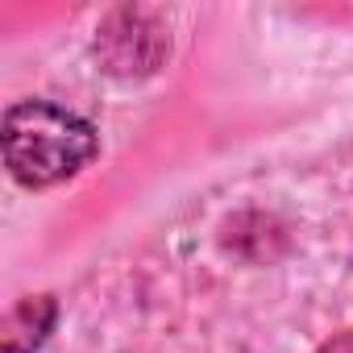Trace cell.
I'll return each instance as SVG.
<instances>
[{"mask_svg":"<svg viewBox=\"0 0 353 353\" xmlns=\"http://www.w3.org/2000/svg\"><path fill=\"white\" fill-rule=\"evenodd\" d=\"M96 154L92 125L50 100H26L5 112V162L26 188L63 183Z\"/></svg>","mask_w":353,"mask_h":353,"instance_id":"obj_1","label":"cell"},{"mask_svg":"<svg viewBox=\"0 0 353 353\" xmlns=\"http://www.w3.org/2000/svg\"><path fill=\"white\" fill-rule=\"evenodd\" d=\"M96 50L112 75H150L166 54V34L150 21V13L121 9L104 21Z\"/></svg>","mask_w":353,"mask_h":353,"instance_id":"obj_2","label":"cell"},{"mask_svg":"<svg viewBox=\"0 0 353 353\" xmlns=\"http://www.w3.org/2000/svg\"><path fill=\"white\" fill-rule=\"evenodd\" d=\"M316 353H353V332H345V336H332V341H324Z\"/></svg>","mask_w":353,"mask_h":353,"instance_id":"obj_3","label":"cell"}]
</instances>
